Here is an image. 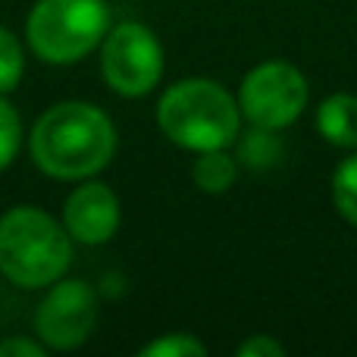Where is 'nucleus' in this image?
<instances>
[{
	"mask_svg": "<svg viewBox=\"0 0 357 357\" xmlns=\"http://www.w3.org/2000/svg\"><path fill=\"white\" fill-rule=\"evenodd\" d=\"M138 354L142 357H204L207 345L201 339H195L191 333H167L160 339L148 342Z\"/></svg>",
	"mask_w": 357,
	"mask_h": 357,
	"instance_id": "15",
	"label": "nucleus"
},
{
	"mask_svg": "<svg viewBox=\"0 0 357 357\" xmlns=\"http://www.w3.org/2000/svg\"><path fill=\"white\" fill-rule=\"evenodd\" d=\"M282 354H285V345L266 333L251 335L248 342L238 345V357H282Z\"/></svg>",
	"mask_w": 357,
	"mask_h": 357,
	"instance_id": "16",
	"label": "nucleus"
},
{
	"mask_svg": "<svg viewBox=\"0 0 357 357\" xmlns=\"http://www.w3.org/2000/svg\"><path fill=\"white\" fill-rule=\"evenodd\" d=\"M119 220H123L119 197L113 195L110 185L94 182V178H82L63 204L66 232L73 235V241L88 248L107 245L119 232Z\"/></svg>",
	"mask_w": 357,
	"mask_h": 357,
	"instance_id": "8",
	"label": "nucleus"
},
{
	"mask_svg": "<svg viewBox=\"0 0 357 357\" xmlns=\"http://www.w3.org/2000/svg\"><path fill=\"white\" fill-rule=\"evenodd\" d=\"M241 110L235 94L213 79H182L157 100V126L178 148L201 151L229 148L241 132Z\"/></svg>",
	"mask_w": 357,
	"mask_h": 357,
	"instance_id": "3",
	"label": "nucleus"
},
{
	"mask_svg": "<svg viewBox=\"0 0 357 357\" xmlns=\"http://www.w3.org/2000/svg\"><path fill=\"white\" fill-rule=\"evenodd\" d=\"M329 191H333V207L339 210V216L357 226V151L335 167Z\"/></svg>",
	"mask_w": 357,
	"mask_h": 357,
	"instance_id": "12",
	"label": "nucleus"
},
{
	"mask_svg": "<svg viewBox=\"0 0 357 357\" xmlns=\"http://www.w3.org/2000/svg\"><path fill=\"white\" fill-rule=\"evenodd\" d=\"M22 119H19L16 107L6 100V94H0V173L13 167V160L22 151Z\"/></svg>",
	"mask_w": 357,
	"mask_h": 357,
	"instance_id": "14",
	"label": "nucleus"
},
{
	"mask_svg": "<svg viewBox=\"0 0 357 357\" xmlns=\"http://www.w3.org/2000/svg\"><path fill=\"white\" fill-rule=\"evenodd\" d=\"M100 75L119 98H144L163 79V44L144 22H116L100 41Z\"/></svg>",
	"mask_w": 357,
	"mask_h": 357,
	"instance_id": "6",
	"label": "nucleus"
},
{
	"mask_svg": "<svg viewBox=\"0 0 357 357\" xmlns=\"http://www.w3.org/2000/svg\"><path fill=\"white\" fill-rule=\"evenodd\" d=\"M73 235L63 220L31 204L0 216V273L19 289H47L73 264Z\"/></svg>",
	"mask_w": 357,
	"mask_h": 357,
	"instance_id": "2",
	"label": "nucleus"
},
{
	"mask_svg": "<svg viewBox=\"0 0 357 357\" xmlns=\"http://www.w3.org/2000/svg\"><path fill=\"white\" fill-rule=\"evenodd\" d=\"M47 348H44L41 339H25V335H13V339L0 342V357H44Z\"/></svg>",
	"mask_w": 357,
	"mask_h": 357,
	"instance_id": "17",
	"label": "nucleus"
},
{
	"mask_svg": "<svg viewBox=\"0 0 357 357\" xmlns=\"http://www.w3.org/2000/svg\"><path fill=\"white\" fill-rule=\"evenodd\" d=\"M25 75V47L6 25H0V94L19 88Z\"/></svg>",
	"mask_w": 357,
	"mask_h": 357,
	"instance_id": "13",
	"label": "nucleus"
},
{
	"mask_svg": "<svg viewBox=\"0 0 357 357\" xmlns=\"http://www.w3.org/2000/svg\"><path fill=\"white\" fill-rule=\"evenodd\" d=\"M317 132L335 148L357 151V98L354 94H329L317 107Z\"/></svg>",
	"mask_w": 357,
	"mask_h": 357,
	"instance_id": "9",
	"label": "nucleus"
},
{
	"mask_svg": "<svg viewBox=\"0 0 357 357\" xmlns=\"http://www.w3.org/2000/svg\"><path fill=\"white\" fill-rule=\"evenodd\" d=\"M98 323V291L82 279H56L35 310V335L47 351L85 345Z\"/></svg>",
	"mask_w": 357,
	"mask_h": 357,
	"instance_id": "7",
	"label": "nucleus"
},
{
	"mask_svg": "<svg viewBox=\"0 0 357 357\" xmlns=\"http://www.w3.org/2000/svg\"><path fill=\"white\" fill-rule=\"evenodd\" d=\"M235 142H238V154H235V160L248 169L264 173V169H273L279 160H282V138H279V132H273V129L251 126L245 135L238 132Z\"/></svg>",
	"mask_w": 357,
	"mask_h": 357,
	"instance_id": "11",
	"label": "nucleus"
},
{
	"mask_svg": "<svg viewBox=\"0 0 357 357\" xmlns=\"http://www.w3.org/2000/svg\"><path fill=\"white\" fill-rule=\"evenodd\" d=\"M310 88L298 66L285 60H264L245 73L238 85V110L248 126L282 132L301 119Z\"/></svg>",
	"mask_w": 357,
	"mask_h": 357,
	"instance_id": "5",
	"label": "nucleus"
},
{
	"mask_svg": "<svg viewBox=\"0 0 357 357\" xmlns=\"http://www.w3.org/2000/svg\"><path fill=\"white\" fill-rule=\"evenodd\" d=\"M191 178L201 191L207 195H222L235 185L238 178V160L229 154L226 148H213V151H201L195 157V167H191Z\"/></svg>",
	"mask_w": 357,
	"mask_h": 357,
	"instance_id": "10",
	"label": "nucleus"
},
{
	"mask_svg": "<svg viewBox=\"0 0 357 357\" xmlns=\"http://www.w3.org/2000/svg\"><path fill=\"white\" fill-rule=\"evenodd\" d=\"M29 151L35 167L50 178H94L116 154V126L88 100H63L31 126Z\"/></svg>",
	"mask_w": 357,
	"mask_h": 357,
	"instance_id": "1",
	"label": "nucleus"
},
{
	"mask_svg": "<svg viewBox=\"0 0 357 357\" xmlns=\"http://www.w3.org/2000/svg\"><path fill=\"white\" fill-rule=\"evenodd\" d=\"M110 25L107 0H38L25 19V41L41 63L69 66L94 54Z\"/></svg>",
	"mask_w": 357,
	"mask_h": 357,
	"instance_id": "4",
	"label": "nucleus"
}]
</instances>
